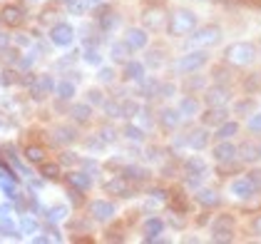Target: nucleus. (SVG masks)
Segmentation results:
<instances>
[{"label":"nucleus","instance_id":"nucleus-1","mask_svg":"<svg viewBox=\"0 0 261 244\" xmlns=\"http://www.w3.org/2000/svg\"><path fill=\"white\" fill-rule=\"evenodd\" d=\"M197 15L192 13V10H187V8H177L174 13H169V18H167V33L172 35V38H187L189 33H194L197 30Z\"/></svg>","mask_w":261,"mask_h":244},{"label":"nucleus","instance_id":"nucleus-2","mask_svg":"<svg viewBox=\"0 0 261 244\" xmlns=\"http://www.w3.org/2000/svg\"><path fill=\"white\" fill-rule=\"evenodd\" d=\"M256 60V45L251 42H231L224 50V62L231 67H249Z\"/></svg>","mask_w":261,"mask_h":244},{"label":"nucleus","instance_id":"nucleus-3","mask_svg":"<svg viewBox=\"0 0 261 244\" xmlns=\"http://www.w3.org/2000/svg\"><path fill=\"white\" fill-rule=\"evenodd\" d=\"M187 38H189V45H192V47L206 50V47H212V45H217V42L221 40V28L219 25H204V28L197 25V30L189 33Z\"/></svg>","mask_w":261,"mask_h":244},{"label":"nucleus","instance_id":"nucleus-4","mask_svg":"<svg viewBox=\"0 0 261 244\" xmlns=\"http://www.w3.org/2000/svg\"><path fill=\"white\" fill-rule=\"evenodd\" d=\"M206 62H209V55L204 50H192V53L181 55L179 60L174 62V70L179 75H194V72H199Z\"/></svg>","mask_w":261,"mask_h":244},{"label":"nucleus","instance_id":"nucleus-5","mask_svg":"<svg viewBox=\"0 0 261 244\" xmlns=\"http://www.w3.org/2000/svg\"><path fill=\"white\" fill-rule=\"evenodd\" d=\"M212 239L214 242H231L234 239V219L229 214H219L212 224Z\"/></svg>","mask_w":261,"mask_h":244},{"label":"nucleus","instance_id":"nucleus-6","mask_svg":"<svg viewBox=\"0 0 261 244\" xmlns=\"http://www.w3.org/2000/svg\"><path fill=\"white\" fill-rule=\"evenodd\" d=\"M206 97V107H229V102H231V90L226 87V85H212V87H206V92H204Z\"/></svg>","mask_w":261,"mask_h":244},{"label":"nucleus","instance_id":"nucleus-7","mask_svg":"<svg viewBox=\"0 0 261 244\" xmlns=\"http://www.w3.org/2000/svg\"><path fill=\"white\" fill-rule=\"evenodd\" d=\"M212 157L219 164L234 162V160H237V144L231 142V140H217L214 150H212Z\"/></svg>","mask_w":261,"mask_h":244},{"label":"nucleus","instance_id":"nucleus-8","mask_svg":"<svg viewBox=\"0 0 261 244\" xmlns=\"http://www.w3.org/2000/svg\"><path fill=\"white\" fill-rule=\"evenodd\" d=\"M199 115H201V125L212 130V127L221 125L224 120H229V107H206Z\"/></svg>","mask_w":261,"mask_h":244},{"label":"nucleus","instance_id":"nucleus-9","mask_svg":"<svg viewBox=\"0 0 261 244\" xmlns=\"http://www.w3.org/2000/svg\"><path fill=\"white\" fill-rule=\"evenodd\" d=\"M237 160H241L244 164H254L261 160V147L256 142H244L241 147H237Z\"/></svg>","mask_w":261,"mask_h":244},{"label":"nucleus","instance_id":"nucleus-10","mask_svg":"<svg viewBox=\"0 0 261 244\" xmlns=\"http://www.w3.org/2000/svg\"><path fill=\"white\" fill-rule=\"evenodd\" d=\"M209 140H212V135H209V127H197V130H192L189 135H187V140L184 142L189 144L192 150H204L206 144H209Z\"/></svg>","mask_w":261,"mask_h":244},{"label":"nucleus","instance_id":"nucleus-11","mask_svg":"<svg viewBox=\"0 0 261 244\" xmlns=\"http://www.w3.org/2000/svg\"><path fill=\"white\" fill-rule=\"evenodd\" d=\"M229 189H231V194H234V197H239V200H249V197H254V194H256V187L251 184L249 177H239V180H234Z\"/></svg>","mask_w":261,"mask_h":244},{"label":"nucleus","instance_id":"nucleus-12","mask_svg":"<svg viewBox=\"0 0 261 244\" xmlns=\"http://www.w3.org/2000/svg\"><path fill=\"white\" fill-rule=\"evenodd\" d=\"M167 13L162 10V8H149L147 13H144V25L149 28V30H162V28H167Z\"/></svg>","mask_w":261,"mask_h":244},{"label":"nucleus","instance_id":"nucleus-13","mask_svg":"<svg viewBox=\"0 0 261 244\" xmlns=\"http://www.w3.org/2000/svg\"><path fill=\"white\" fill-rule=\"evenodd\" d=\"M239 130H241V125L237 120H224L214 130V140H234L239 135Z\"/></svg>","mask_w":261,"mask_h":244},{"label":"nucleus","instance_id":"nucleus-14","mask_svg":"<svg viewBox=\"0 0 261 244\" xmlns=\"http://www.w3.org/2000/svg\"><path fill=\"white\" fill-rule=\"evenodd\" d=\"M22 10L18 8V5H5L3 10H0V22L3 25H10V28H18V25H22Z\"/></svg>","mask_w":261,"mask_h":244},{"label":"nucleus","instance_id":"nucleus-15","mask_svg":"<svg viewBox=\"0 0 261 244\" xmlns=\"http://www.w3.org/2000/svg\"><path fill=\"white\" fill-rule=\"evenodd\" d=\"M181 112L179 110H174V107H164L160 112V122H162V127H167V130H177L181 125Z\"/></svg>","mask_w":261,"mask_h":244},{"label":"nucleus","instance_id":"nucleus-16","mask_svg":"<svg viewBox=\"0 0 261 244\" xmlns=\"http://www.w3.org/2000/svg\"><path fill=\"white\" fill-rule=\"evenodd\" d=\"M124 45H127L129 50H142V47L147 45V33L140 30V28L129 30V33H127V38H124Z\"/></svg>","mask_w":261,"mask_h":244},{"label":"nucleus","instance_id":"nucleus-17","mask_svg":"<svg viewBox=\"0 0 261 244\" xmlns=\"http://www.w3.org/2000/svg\"><path fill=\"white\" fill-rule=\"evenodd\" d=\"M179 112H181V117H197L201 112V105L199 100L194 97V95H189V97H184V100L179 102Z\"/></svg>","mask_w":261,"mask_h":244},{"label":"nucleus","instance_id":"nucleus-18","mask_svg":"<svg viewBox=\"0 0 261 244\" xmlns=\"http://www.w3.org/2000/svg\"><path fill=\"white\" fill-rule=\"evenodd\" d=\"M50 38H53V42H58V45H67V42L72 40V28H70V25H65V22H60V25H55V28H53Z\"/></svg>","mask_w":261,"mask_h":244},{"label":"nucleus","instance_id":"nucleus-19","mask_svg":"<svg viewBox=\"0 0 261 244\" xmlns=\"http://www.w3.org/2000/svg\"><path fill=\"white\" fill-rule=\"evenodd\" d=\"M90 209H92V214H95L97 219H110V217L115 214V207L110 202H92Z\"/></svg>","mask_w":261,"mask_h":244},{"label":"nucleus","instance_id":"nucleus-20","mask_svg":"<svg viewBox=\"0 0 261 244\" xmlns=\"http://www.w3.org/2000/svg\"><path fill=\"white\" fill-rule=\"evenodd\" d=\"M107 192H115V194H120V197H129L132 187H129V184L124 182V177H117V180L107 182Z\"/></svg>","mask_w":261,"mask_h":244},{"label":"nucleus","instance_id":"nucleus-21","mask_svg":"<svg viewBox=\"0 0 261 244\" xmlns=\"http://www.w3.org/2000/svg\"><path fill=\"white\" fill-rule=\"evenodd\" d=\"M25 160L33 164H42L45 162V150H42L40 144H30V147L25 150Z\"/></svg>","mask_w":261,"mask_h":244},{"label":"nucleus","instance_id":"nucleus-22","mask_svg":"<svg viewBox=\"0 0 261 244\" xmlns=\"http://www.w3.org/2000/svg\"><path fill=\"white\" fill-rule=\"evenodd\" d=\"M197 200H199L204 207H219V202H221L214 189H201L199 194H197Z\"/></svg>","mask_w":261,"mask_h":244},{"label":"nucleus","instance_id":"nucleus-23","mask_svg":"<svg viewBox=\"0 0 261 244\" xmlns=\"http://www.w3.org/2000/svg\"><path fill=\"white\" fill-rule=\"evenodd\" d=\"M33 87H35V92H38V97H42V95H47L50 90H53V80L50 78H38V80L33 82Z\"/></svg>","mask_w":261,"mask_h":244},{"label":"nucleus","instance_id":"nucleus-24","mask_svg":"<svg viewBox=\"0 0 261 244\" xmlns=\"http://www.w3.org/2000/svg\"><path fill=\"white\" fill-rule=\"evenodd\" d=\"M90 115H92V110H90L87 105H75V107H72V117L77 122H87Z\"/></svg>","mask_w":261,"mask_h":244},{"label":"nucleus","instance_id":"nucleus-25","mask_svg":"<svg viewBox=\"0 0 261 244\" xmlns=\"http://www.w3.org/2000/svg\"><path fill=\"white\" fill-rule=\"evenodd\" d=\"M246 130H249V132H256V135H261V112H254V115L246 120Z\"/></svg>","mask_w":261,"mask_h":244},{"label":"nucleus","instance_id":"nucleus-26","mask_svg":"<svg viewBox=\"0 0 261 244\" xmlns=\"http://www.w3.org/2000/svg\"><path fill=\"white\" fill-rule=\"evenodd\" d=\"M42 175L47 180H58L60 177V164H42Z\"/></svg>","mask_w":261,"mask_h":244},{"label":"nucleus","instance_id":"nucleus-27","mask_svg":"<svg viewBox=\"0 0 261 244\" xmlns=\"http://www.w3.org/2000/svg\"><path fill=\"white\" fill-rule=\"evenodd\" d=\"M142 72H144V67H142L140 62H129V65H127V78H132V80H140Z\"/></svg>","mask_w":261,"mask_h":244},{"label":"nucleus","instance_id":"nucleus-28","mask_svg":"<svg viewBox=\"0 0 261 244\" xmlns=\"http://www.w3.org/2000/svg\"><path fill=\"white\" fill-rule=\"evenodd\" d=\"M187 169H189V175H197V177H201V175H204V162H201V160H189Z\"/></svg>","mask_w":261,"mask_h":244},{"label":"nucleus","instance_id":"nucleus-29","mask_svg":"<svg viewBox=\"0 0 261 244\" xmlns=\"http://www.w3.org/2000/svg\"><path fill=\"white\" fill-rule=\"evenodd\" d=\"M249 180H251V184L256 187V192H261V169L256 167V169H249V175H246Z\"/></svg>","mask_w":261,"mask_h":244},{"label":"nucleus","instance_id":"nucleus-30","mask_svg":"<svg viewBox=\"0 0 261 244\" xmlns=\"http://www.w3.org/2000/svg\"><path fill=\"white\" fill-rule=\"evenodd\" d=\"M72 137H75V132H72V130H67V127H60V130H58V137H55V140H58V142H67V140H72Z\"/></svg>","mask_w":261,"mask_h":244},{"label":"nucleus","instance_id":"nucleus-31","mask_svg":"<svg viewBox=\"0 0 261 244\" xmlns=\"http://www.w3.org/2000/svg\"><path fill=\"white\" fill-rule=\"evenodd\" d=\"M70 180L77 184V187H90V180H85V177H80V175H70Z\"/></svg>","mask_w":261,"mask_h":244},{"label":"nucleus","instance_id":"nucleus-32","mask_svg":"<svg viewBox=\"0 0 261 244\" xmlns=\"http://www.w3.org/2000/svg\"><path fill=\"white\" fill-rule=\"evenodd\" d=\"M251 229H254V234H256V237H261V214H256V217H254Z\"/></svg>","mask_w":261,"mask_h":244},{"label":"nucleus","instance_id":"nucleus-33","mask_svg":"<svg viewBox=\"0 0 261 244\" xmlns=\"http://www.w3.org/2000/svg\"><path fill=\"white\" fill-rule=\"evenodd\" d=\"M147 232H154V234H157V232H162V222H160V219H152V222L147 224Z\"/></svg>","mask_w":261,"mask_h":244},{"label":"nucleus","instance_id":"nucleus-34","mask_svg":"<svg viewBox=\"0 0 261 244\" xmlns=\"http://www.w3.org/2000/svg\"><path fill=\"white\" fill-rule=\"evenodd\" d=\"M60 97H72V85H60Z\"/></svg>","mask_w":261,"mask_h":244},{"label":"nucleus","instance_id":"nucleus-35","mask_svg":"<svg viewBox=\"0 0 261 244\" xmlns=\"http://www.w3.org/2000/svg\"><path fill=\"white\" fill-rule=\"evenodd\" d=\"M246 110H251V100H244L237 105V112H246Z\"/></svg>","mask_w":261,"mask_h":244},{"label":"nucleus","instance_id":"nucleus-36","mask_svg":"<svg viewBox=\"0 0 261 244\" xmlns=\"http://www.w3.org/2000/svg\"><path fill=\"white\" fill-rule=\"evenodd\" d=\"M102 80H112V70H102Z\"/></svg>","mask_w":261,"mask_h":244},{"label":"nucleus","instance_id":"nucleus-37","mask_svg":"<svg viewBox=\"0 0 261 244\" xmlns=\"http://www.w3.org/2000/svg\"><path fill=\"white\" fill-rule=\"evenodd\" d=\"M259 147H261V144H259Z\"/></svg>","mask_w":261,"mask_h":244}]
</instances>
